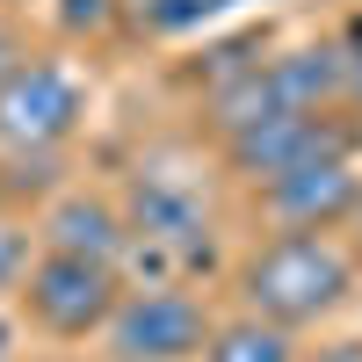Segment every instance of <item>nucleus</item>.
Segmentation results:
<instances>
[{
    "label": "nucleus",
    "instance_id": "7",
    "mask_svg": "<svg viewBox=\"0 0 362 362\" xmlns=\"http://www.w3.org/2000/svg\"><path fill=\"white\" fill-rule=\"evenodd\" d=\"M37 239L58 247V254H87V261H116L124 268V210L109 196H95V189H58L51 210H44V225H37Z\"/></svg>",
    "mask_w": 362,
    "mask_h": 362
},
{
    "label": "nucleus",
    "instance_id": "5",
    "mask_svg": "<svg viewBox=\"0 0 362 362\" xmlns=\"http://www.w3.org/2000/svg\"><path fill=\"white\" fill-rule=\"evenodd\" d=\"M348 153H355V124H341L334 109H268L254 124L225 131V167L247 181H276L290 167L348 160Z\"/></svg>",
    "mask_w": 362,
    "mask_h": 362
},
{
    "label": "nucleus",
    "instance_id": "11",
    "mask_svg": "<svg viewBox=\"0 0 362 362\" xmlns=\"http://www.w3.org/2000/svg\"><path fill=\"white\" fill-rule=\"evenodd\" d=\"M341 95L362 102V22L348 29V44H341Z\"/></svg>",
    "mask_w": 362,
    "mask_h": 362
},
{
    "label": "nucleus",
    "instance_id": "4",
    "mask_svg": "<svg viewBox=\"0 0 362 362\" xmlns=\"http://www.w3.org/2000/svg\"><path fill=\"white\" fill-rule=\"evenodd\" d=\"M210 334V312L196 290L181 283H124L116 312L102 319V341H109V362H196Z\"/></svg>",
    "mask_w": 362,
    "mask_h": 362
},
{
    "label": "nucleus",
    "instance_id": "15",
    "mask_svg": "<svg viewBox=\"0 0 362 362\" xmlns=\"http://www.w3.org/2000/svg\"><path fill=\"white\" fill-rule=\"evenodd\" d=\"M355 218H362V203H355Z\"/></svg>",
    "mask_w": 362,
    "mask_h": 362
},
{
    "label": "nucleus",
    "instance_id": "3",
    "mask_svg": "<svg viewBox=\"0 0 362 362\" xmlns=\"http://www.w3.org/2000/svg\"><path fill=\"white\" fill-rule=\"evenodd\" d=\"M87 124V80L66 58H15L0 80V153H58Z\"/></svg>",
    "mask_w": 362,
    "mask_h": 362
},
{
    "label": "nucleus",
    "instance_id": "13",
    "mask_svg": "<svg viewBox=\"0 0 362 362\" xmlns=\"http://www.w3.org/2000/svg\"><path fill=\"white\" fill-rule=\"evenodd\" d=\"M15 58H22V44H15V29L0 22V80H8V66H15Z\"/></svg>",
    "mask_w": 362,
    "mask_h": 362
},
{
    "label": "nucleus",
    "instance_id": "12",
    "mask_svg": "<svg viewBox=\"0 0 362 362\" xmlns=\"http://www.w3.org/2000/svg\"><path fill=\"white\" fill-rule=\"evenodd\" d=\"M290 362H362V341H334V348H319V355H290Z\"/></svg>",
    "mask_w": 362,
    "mask_h": 362
},
{
    "label": "nucleus",
    "instance_id": "8",
    "mask_svg": "<svg viewBox=\"0 0 362 362\" xmlns=\"http://www.w3.org/2000/svg\"><path fill=\"white\" fill-rule=\"evenodd\" d=\"M290 355H297V334H290V326L254 319V312L210 326L203 348H196V362H290Z\"/></svg>",
    "mask_w": 362,
    "mask_h": 362
},
{
    "label": "nucleus",
    "instance_id": "6",
    "mask_svg": "<svg viewBox=\"0 0 362 362\" xmlns=\"http://www.w3.org/2000/svg\"><path fill=\"white\" fill-rule=\"evenodd\" d=\"M261 203L283 218V232H334V225L355 218L362 174H355V160H312V167H290L276 181H261Z\"/></svg>",
    "mask_w": 362,
    "mask_h": 362
},
{
    "label": "nucleus",
    "instance_id": "14",
    "mask_svg": "<svg viewBox=\"0 0 362 362\" xmlns=\"http://www.w3.org/2000/svg\"><path fill=\"white\" fill-rule=\"evenodd\" d=\"M0 362H15V319L0 312Z\"/></svg>",
    "mask_w": 362,
    "mask_h": 362
},
{
    "label": "nucleus",
    "instance_id": "2",
    "mask_svg": "<svg viewBox=\"0 0 362 362\" xmlns=\"http://www.w3.org/2000/svg\"><path fill=\"white\" fill-rule=\"evenodd\" d=\"M15 297H22V312H29L37 334H51V341H87V334H102V319L116 312V297H124V268L44 247V254H29Z\"/></svg>",
    "mask_w": 362,
    "mask_h": 362
},
{
    "label": "nucleus",
    "instance_id": "1",
    "mask_svg": "<svg viewBox=\"0 0 362 362\" xmlns=\"http://www.w3.org/2000/svg\"><path fill=\"white\" fill-rule=\"evenodd\" d=\"M355 290V261L334 232H276L239 261V297L268 326H312L326 312H341Z\"/></svg>",
    "mask_w": 362,
    "mask_h": 362
},
{
    "label": "nucleus",
    "instance_id": "9",
    "mask_svg": "<svg viewBox=\"0 0 362 362\" xmlns=\"http://www.w3.org/2000/svg\"><path fill=\"white\" fill-rule=\"evenodd\" d=\"M29 254H37V225L29 218H0V297H8L15 283H22V268H29Z\"/></svg>",
    "mask_w": 362,
    "mask_h": 362
},
{
    "label": "nucleus",
    "instance_id": "10",
    "mask_svg": "<svg viewBox=\"0 0 362 362\" xmlns=\"http://www.w3.org/2000/svg\"><path fill=\"white\" fill-rule=\"evenodd\" d=\"M116 22V0H58V29L66 37H102Z\"/></svg>",
    "mask_w": 362,
    "mask_h": 362
}]
</instances>
